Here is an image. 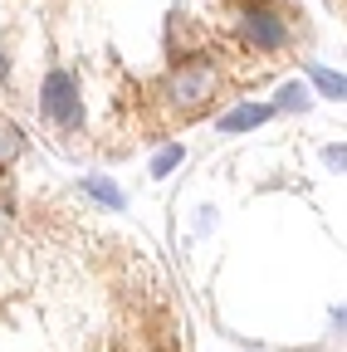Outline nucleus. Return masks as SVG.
Returning a JSON list of instances; mask_svg holds the SVG:
<instances>
[{
    "mask_svg": "<svg viewBox=\"0 0 347 352\" xmlns=\"http://www.w3.org/2000/svg\"><path fill=\"white\" fill-rule=\"evenodd\" d=\"M313 108V94L303 83H284L279 88V103H274V113H309Z\"/></svg>",
    "mask_w": 347,
    "mask_h": 352,
    "instance_id": "nucleus-7",
    "label": "nucleus"
},
{
    "mask_svg": "<svg viewBox=\"0 0 347 352\" xmlns=\"http://www.w3.org/2000/svg\"><path fill=\"white\" fill-rule=\"evenodd\" d=\"M83 191H89V196H98V201H108L113 210H122V206H127V196H122V191L108 182V176H103V182H98V176H89V182H83Z\"/></svg>",
    "mask_w": 347,
    "mask_h": 352,
    "instance_id": "nucleus-8",
    "label": "nucleus"
},
{
    "mask_svg": "<svg viewBox=\"0 0 347 352\" xmlns=\"http://www.w3.org/2000/svg\"><path fill=\"white\" fill-rule=\"evenodd\" d=\"M323 157H328V166H337V171H342V142H337V147H328Z\"/></svg>",
    "mask_w": 347,
    "mask_h": 352,
    "instance_id": "nucleus-10",
    "label": "nucleus"
},
{
    "mask_svg": "<svg viewBox=\"0 0 347 352\" xmlns=\"http://www.w3.org/2000/svg\"><path fill=\"white\" fill-rule=\"evenodd\" d=\"M269 118H274V103H240L235 113L221 118V132H225V138H235V132L259 127V122H269Z\"/></svg>",
    "mask_w": 347,
    "mask_h": 352,
    "instance_id": "nucleus-4",
    "label": "nucleus"
},
{
    "mask_svg": "<svg viewBox=\"0 0 347 352\" xmlns=\"http://www.w3.org/2000/svg\"><path fill=\"white\" fill-rule=\"evenodd\" d=\"M39 113H45V122L59 132V138L83 127V98H78L74 74H64V69H49L45 74V88H39Z\"/></svg>",
    "mask_w": 347,
    "mask_h": 352,
    "instance_id": "nucleus-3",
    "label": "nucleus"
},
{
    "mask_svg": "<svg viewBox=\"0 0 347 352\" xmlns=\"http://www.w3.org/2000/svg\"><path fill=\"white\" fill-rule=\"evenodd\" d=\"M181 157H186V152H181L177 142H171V147H161V152H157V162H152V176H166L171 166H181Z\"/></svg>",
    "mask_w": 347,
    "mask_h": 352,
    "instance_id": "nucleus-9",
    "label": "nucleus"
},
{
    "mask_svg": "<svg viewBox=\"0 0 347 352\" xmlns=\"http://www.w3.org/2000/svg\"><path fill=\"white\" fill-rule=\"evenodd\" d=\"M303 69H309V78L318 83V94H323V98H337V103H342V88H347L342 74H333V69H323V64H313V59H303Z\"/></svg>",
    "mask_w": 347,
    "mask_h": 352,
    "instance_id": "nucleus-6",
    "label": "nucleus"
},
{
    "mask_svg": "<svg viewBox=\"0 0 347 352\" xmlns=\"http://www.w3.org/2000/svg\"><path fill=\"white\" fill-rule=\"evenodd\" d=\"M221 83H225V69L215 54H191V59H177V69H171L157 88V103L166 108L171 122H191L201 118L215 98H221Z\"/></svg>",
    "mask_w": 347,
    "mask_h": 352,
    "instance_id": "nucleus-1",
    "label": "nucleus"
},
{
    "mask_svg": "<svg viewBox=\"0 0 347 352\" xmlns=\"http://www.w3.org/2000/svg\"><path fill=\"white\" fill-rule=\"evenodd\" d=\"M230 25H235V34H240L245 50L254 59H265V69H269L274 54H284L289 44H293V25L279 10V0H240V6L230 10Z\"/></svg>",
    "mask_w": 347,
    "mask_h": 352,
    "instance_id": "nucleus-2",
    "label": "nucleus"
},
{
    "mask_svg": "<svg viewBox=\"0 0 347 352\" xmlns=\"http://www.w3.org/2000/svg\"><path fill=\"white\" fill-rule=\"evenodd\" d=\"M20 152H25V132L10 127V122H0V171H10L20 162Z\"/></svg>",
    "mask_w": 347,
    "mask_h": 352,
    "instance_id": "nucleus-5",
    "label": "nucleus"
},
{
    "mask_svg": "<svg viewBox=\"0 0 347 352\" xmlns=\"http://www.w3.org/2000/svg\"><path fill=\"white\" fill-rule=\"evenodd\" d=\"M10 78V59H5V50H0V83Z\"/></svg>",
    "mask_w": 347,
    "mask_h": 352,
    "instance_id": "nucleus-11",
    "label": "nucleus"
}]
</instances>
